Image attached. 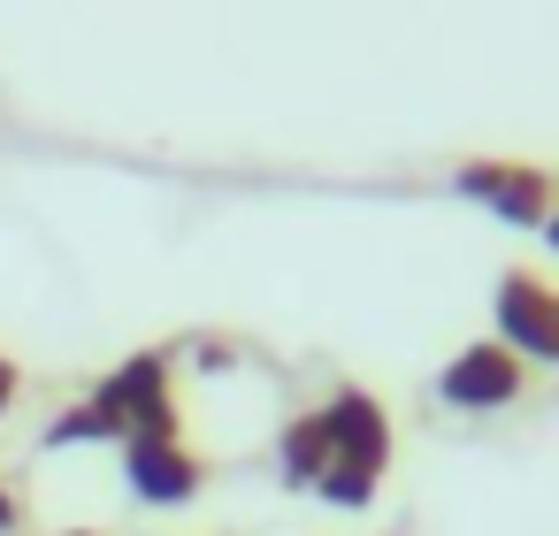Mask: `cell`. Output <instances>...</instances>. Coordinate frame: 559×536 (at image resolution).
Masks as SVG:
<instances>
[{"instance_id":"6da1fadb","label":"cell","mask_w":559,"mask_h":536,"mask_svg":"<svg viewBox=\"0 0 559 536\" xmlns=\"http://www.w3.org/2000/svg\"><path fill=\"white\" fill-rule=\"evenodd\" d=\"M322 429H330V467L314 483L322 505H337V513L376 505V490L391 475V406L368 383H337L322 398Z\"/></svg>"},{"instance_id":"7a4b0ae2","label":"cell","mask_w":559,"mask_h":536,"mask_svg":"<svg viewBox=\"0 0 559 536\" xmlns=\"http://www.w3.org/2000/svg\"><path fill=\"white\" fill-rule=\"evenodd\" d=\"M85 398L108 414L116 444H123V437H185V406H177V383H169V353H162V345L116 360Z\"/></svg>"},{"instance_id":"3957f363","label":"cell","mask_w":559,"mask_h":536,"mask_svg":"<svg viewBox=\"0 0 559 536\" xmlns=\"http://www.w3.org/2000/svg\"><path fill=\"white\" fill-rule=\"evenodd\" d=\"M452 192L475 200V207H490V215L513 223V230H544L551 207H559V169L521 162V154H475V162L452 169Z\"/></svg>"},{"instance_id":"277c9868","label":"cell","mask_w":559,"mask_h":536,"mask_svg":"<svg viewBox=\"0 0 559 536\" xmlns=\"http://www.w3.org/2000/svg\"><path fill=\"white\" fill-rule=\"evenodd\" d=\"M521 391H528V360L506 353L498 337H475L437 368V398L452 414H506V406H521Z\"/></svg>"},{"instance_id":"5b68a950","label":"cell","mask_w":559,"mask_h":536,"mask_svg":"<svg viewBox=\"0 0 559 536\" xmlns=\"http://www.w3.org/2000/svg\"><path fill=\"white\" fill-rule=\"evenodd\" d=\"M490 314H498V345H506V353L559 368V284H551V276L506 269L498 291H490Z\"/></svg>"},{"instance_id":"8992f818","label":"cell","mask_w":559,"mask_h":536,"mask_svg":"<svg viewBox=\"0 0 559 536\" xmlns=\"http://www.w3.org/2000/svg\"><path fill=\"white\" fill-rule=\"evenodd\" d=\"M207 475V452H192L185 437H123V483L139 505H192Z\"/></svg>"},{"instance_id":"52a82bcc","label":"cell","mask_w":559,"mask_h":536,"mask_svg":"<svg viewBox=\"0 0 559 536\" xmlns=\"http://www.w3.org/2000/svg\"><path fill=\"white\" fill-rule=\"evenodd\" d=\"M322 467H330V429H322V406H307L276 429V475H284V490H314Z\"/></svg>"},{"instance_id":"ba28073f","label":"cell","mask_w":559,"mask_h":536,"mask_svg":"<svg viewBox=\"0 0 559 536\" xmlns=\"http://www.w3.org/2000/svg\"><path fill=\"white\" fill-rule=\"evenodd\" d=\"M62 444H116V429H108V414L93 398H78V406H62L47 421V452H62Z\"/></svg>"},{"instance_id":"9c48e42d","label":"cell","mask_w":559,"mask_h":536,"mask_svg":"<svg viewBox=\"0 0 559 536\" xmlns=\"http://www.w3.org/2000/svg\"><path fill=\"white\" fill-rule=\"evenodd\" d=\"M24 521H32L24 490H16V483H0V536H24Z\"/></svg>"},{"instance_id":"30bf717a","label":"cell","mask_w":559,"mask_h":536,"mask_svg":"<svg viewBox=\"0 0 559 536\" xmlns=\"http://www.w3.org/2000/svg\"><path fill=\"white\" fill-rule=\"evenodd\" d=\"M16 398H24V368H16L9 353H0V421L16 414Z\"/></svg>"},{"instance_id":"8fae6325","label":"cell","mask_w":559,"mask_h":536,"mask_svg":"<svg viewBox=\"0 0 559 536\" xmlns=\"http://www.w3.org/2000/svg\"><path fill=\"white\" fill-rule=\"evenodd\" d=\"M544 238H551V253H559V207H551V223H544Z\"/></svg>"},{"instance_id":"7c38bea8","label":"cell","mask_w":559,"mask_h":536,"mask_svg":"<svg viewBox=\"0 0 559 536\" xmlns=\"http://www.w3.org/2000/svg\"><path fill=\"white\" fill-rule=\"evenodd\" d=\"M62 536H100V528H62Z\"/></svg>"}]
</instances>
